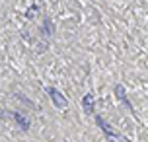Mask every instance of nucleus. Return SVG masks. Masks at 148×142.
Wrapping results in <instances>:
<instances>
[{"label":"nucleus","instance_id":"obj_1","mask_svg":"<svg viewBox=\"0 0 148 142\" xmlns=\"http://www.w3.org/2000/svg\"><path fill=\"white\" fill-rule=\"evenodd\" d=\"M95 121H97L99 129L103 131V134H105L107 138H109V142H131L129 138H125L123 134H119V132H117L113 127H109V123H105V119H103V117L95 115Z\"/></svg>","mask_w":148,"mask_h":142},{"label":"nucleus","instance_id":"obj_2","mask_svg":"<svg viewBox=\"0 0 148 142\" xmlns=\"http://www.w3.org/2000/svg\"><path fill=\"white\" fill-rule=\"evenodd\" d=\"M47 94H49V98L53 99L55 107H59V109H66V107H68V99L64 98L59 90H55V88H47Z\"/></svg>","mask_w":148,"mask_h":142},{"label":"nucleus","instance_id":"obj_3","mask_svg":"<svg viewBox=\"0 0 148 142\" xmlns=\"http://www.w3.org/2000/svg\"><path fill=\"white\" fill-rule=\"evenodd\" d=\"M94 101H95L94 94H86L84 99H82V107H84V111L88 113V115H92V113H94Z\"/></svg>","mask_w":148,"mask_h":142},{"label":"nucleus","instance_id":"obj_4","mask_svg":"<svg viewBox=\"0 0 148 142\" xmlns=\"http://www.w3.org/2000/svg\"><path fill=\"white\" fill-rule=\"evenodd\" d=\"M115 94H117V98L121 99V101H123L127 107H131V101L127 99V96H125V88L121 86V84H119V86H115Z\"/></svg>","mask_w":148,"mask_h":142},{"label":"nucleus","instance_id":"obj_5","mask_svg":"<svg viewBox=\"0 0 148 142\" xmlns=\"http://www.w3.org/2000/svg\"><path fill=\"white\" fill-rule=\"evenodd\" d=\"M14 119H16L18 123H20V127L23 129V131H27V129H29V121L25 119V117H23L21 113H14Z\"/></svg>","mask_w":148,"mask_h":142}]
</instances>
